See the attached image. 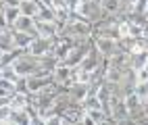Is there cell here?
Returning a JSON list of instances; mask_svg holds the SVG:
<instances>
[{
	"label": "cell",
	"instance_id": "cell-22",
	"mask_svg": "<svg viewBox=\"0 0 148 125\" xmlns=\"http://www.w3.org/2000/svg\"><path fill=\"white\" fill-rule=\"evenodd\" d=\"M11 115H13V107L11 104H4V107H0V121H11Z\"/></svg>",
	"mask_w": 148,
	"mask_h": 125
},
{
	"label": "cell",
	"instance_id": "cell-23",
	"mask_svg": "<svg viewBox=\"0 0 148 125\" xmlns=\"http://www.w3.org/2000/svg\"><path fill=\"white\" fill-rule=\"evenodd\" d=\"M148 81V61L138 69V83H146Z\"/></svg>",
	"mask_w": 148,
	"mask_h": 125
},
{
	"label": "cell",
	"instance_id": "cell-20",
	"mask_svg": "<svg viewBox=\"0 0 148 125\" xmlns=\"http://www.w3.org/2000/svg\"><path fill=\"white\" fill-rule=\"evenodd\" d=\"M136 94L140 96L142 102H148V81L146 83H136Z\"/></svg>",
	"mask_w": 148,
	"mask_h": 125
},
{
	"label": "cell",
	"instance_id": "cell-21",
	"mask_svg": "<svg viewBox=\"0 0 148 125\" xmlns=\"http://www.w3.org/2000/svg\"><path fill=\"white\" fill-rule=\"evenodd\" d=\"M15 92H19V94H29V90H27V77H19V79L15 81Z\"/></svg>",
	"mask_w": 148,
	"mask_h": 125
},
{
	"label": "cell",
	"instance_id": "cell-24",
	"mask_svg": "<svg viewBox=\"0 0 148 125\" xmlns=\"http://www.w3.org/2000/svg\"><path fill=\"white\" fill-rule=\"evenodd\" d=\"M8 27H11V25H8L6 17H4V8H2V11H0V31H2V29H8Z\"/></svg>",
	"mask_w": 148,
	"mask_h": 125
},
{
	"label": "cell",
	"instance_id": "cell-14",
	"mask_svg": "<svg viewBox=\"0 0 148 125\" xmlns=\"http://www.w3.org/2000/svg\"><path fill=\"white\" fill-rule=\"evenodd\" d=\"M40 6H42V0H27V2H21V15L25 17H36L38 11H40Z\"/></svg>",
	"mask_w": 148,
	"mask_h": 125
},
{
	"label": "cell",
	"instance_id": "cell-27",
	"mask_svg": "<svg viewBox=\"0 0 148 125\" xmlns=\"http://www.w3.org/2000/svg\"><path fill=\"white\" fill-rule=\"evenodd\" d=\"M125 2H130V4H132V6H134V4H136V2H138V0H125Z\"/></svg>",
	"mask_w": 148,
	"mask_h": 125
},
{
	"label": "cell",
	"instance_id": "cell-5",
	"mask_svg": "<svg viewBox=\"0 0 148 125\" xmlns=\"http://www.w3.org/2000/svg\"><path fill=\"white\" fill-rule=\"evenodd\" d=\"M61 115H63L67 121H71L73 125H79V123H82V117L86 115V109H84L82 102H71Z\"/></svg>",
	"mask_w": 148,
	"mask_h": 125
},
{
	"label": "cell",
	"instance_id": "cell-17",
	"mask_svg": "<svg viewBox=\"0 0 148 125\" xmlns=\"http://www.w3.org/2000/svg\"><path fill=\"white\" fill-rule=\"evenodd\" d=\"M4 17H6L8 25L13 27V23L21 17V8H19V6H4Z\"/></svg>",
	"mask_w": 148,
	"mask_h": 125
},
{
	"label": "cell",
	"instance_id": "cell-7",
	"mask_svg": "<svg viewBox=\"0 0 148 125\" xmlns=\"http://www.w3.org/2000/svg\"><path fill=\"white\" fill-rule=\"evenodd\" d=\"M77 73V67H69L67 63H58L56 69L52 71V77H54V83H65L69 77H73V75Z\"/></svg>",
	"mask_w": 148,
	"mask_h": 125
},
{
	"label": "cell",
	"instance_id": "cell-16",
	"mask_svg": "<svg viewBox=\"0 0 148 125\" xmlns=\"http://www.w3.org/2000/svg\"><path fill=\"white\" fill-rule=\"evenodd\" d=\"M82 104H84V109H86V111H102V107H104L102 100L98 98L96 94H88V98H86Z\"/></svg>",
	"mask_w": 148,
	"mask_h": 125
},
{
	"label": "cell",
	"instance_id": "cell-2",
	"mask_svg": "<svg viewBox=\"0 0 148 125\" xmlns=\"http://www.w3.org/2000/svg\"><path fill=\"white\" fill-rule=\"evenodd\" d=\"M77 17L84 19V21H90L92 25L98 23L100 19H104V11H102V6H100V0H84L82 6H79Z\"/></svg>",
	"mask_w": 148,
	"mask_h": 125
},
{
	"label": "cell",
	"instance_id": "cell-1",
	"mask_svg": "<svg viewBox=\"0 0 148 125\" xmlns=\"http://www.w3.org/2000/svg\"><path fill=\"white\" fill-rule=\"evenodd\" d=\"M13 67H15V71H17L19 77H32L34 73H38V71L42 69L40 56H34V54H27V52H25Z\"/></svg>",
	"mask_w": 148,
	"mask_h": 125
},
{
	"label": "cell",
	"instance_id": "cell-12",
	"mask_svg": "<svg viewBox=\"0 0 148 125\" xmlns=\"http://www.w3.org/2000/svg\"><path fill=\"white\" fill-rule=\"evenodd\" d=\"M29 94H19V92H15L13 96H11V107L15 109V111H27L29 109Z\"/></svg>",
	"mask_w": 148,
	"mask_h": 125
},
{
	"label": "cell",
	"instance_id": "cell-9",
	"mask_svg": "<svg viewBox=\"0 0 148 125\" xmlns=\"http://www.w3.org/2000/svg\"><path fill=\"white\" fill-rule=\"evenodd\" d=\"M13 29H15V31H23V33L38 36V31H36V19H34V17H25V15H21V17H19L17 21L13 23Z\"/></svg>",
	"mask_w": 148,
	"mask_h": 125
},
{
	"label": "cell",
	"instance_id": "cell-11",
	"mask_svg": "<svg viewBox=\"0 0 148 125\" xmlns=\"http://www.w3.org/2000/svg\"><path fill=\"white\" fill-rule=\"evenodd\" d=\"M69 94H71L73 102H84L88 98V94H90V83H75L69 90Z\"/></svg>",
	"mask_w": 148,
	"mask_h": 125
},
{
	"label": "cell",
	"instance_id": "cell-18",
	"mask_svg": "<svg viewBox=\"0 0 148 125\" xmlns=\"http://www.w3.org/2000/svg\"><path fill=\"white\" fill-rule=\"evenodd\" d=\"M36 19H42V21H56V15H54V11L50 6L42 4L40 11H38V15H36Z\"/></svg>",
	"mask_w": 148,
	"mask_h": 125
},
{
	"label": "cell",
	"instance_id": "cell-6",
	"mask_svg": "<svg viewBox=\"0 0 148 125\" xmlns=\"http://www.w3.org/2000/svg\"><path fill=\"white\" fill-rule=\"evenodd\" d=\"M36 31H38V36L50 38V40H56V38H58V29H56L54 21H42V19H36Z\"/></svg>",
	"mask_w": 148,
	"mask_h": 125
},
{
	"label": "cell",
	"instance_id": "cell-10",
	"mask_svg": "<svg viewBox=\"0 0 148 125\" xmlns=\"http://www.w3.org/2000/svg\"><path fill=\"white\" fill-rule=\"evenodd\" d=\"M13 48H15V31H13V27H8V29L0 31V50L8 52Z\"/></svg>",
	"mask_w": 148,
	"mask_h": 125
},
{
	"label": "cell",
	"instance_id": "cell-15",
	"mask_svg": "<svg viewBox=\"0 0 148 125\" xmlns=\"http://www.w3.org/2000/svg\"><path fill=\"white\" fill-rule=\"evenodd\" d=\"M15 31V29H13ZM34 38L32 33H23V31H15V48H23V50H27V46L34 42Z\"/></svg>",
	"mask_w": 148,
	"mask_h": 125
},
{
	"label": "cell",
	"instance_id": "cell-25",
	"mask_svg": "<svg viewBox=\"0 0 148 125\" xmlns=\"http://www.w3.org/2000/svg\"><path fill=\"white\" fill-rule=\"evenodd\" d=\"M82 125H98V123H96V121H94V119H92L88 113H86L84 117H82Z\"/></svg>",
	"mask_w": 148,
	"mask_h": 125
},
{
	"label": "cell",
	"instance_id": "cell-26",
	"mask_svg": "<svg viewBox=\"0 0 148 125\" xmlns=\"http://www.w3.org/2000/svg\"><path fill=\"white\" fill-rule=\"evenodd\" d=\"M42 4H46V6L52 8V6H54V0H42Z\"/></svg>",
	"mask_w": 148,
	"mask_h": 125
},
{
	"label": "cell",
	"instance_id": "cell-13",
	"mask_svg": "<svg viewBox=\"0 0 148 125\" xmlns=\"http://www.w3.org/2000/svg\"><path fill=\"white\" fill-rule=\"evenodd\" d=\"M32 113L29 111H15L13 109V115H11V125H32Z\"/></svg>",
	"mask_w": 148,
	"mask_h": 125
},
{
	"label": "cell",
	"instance_id": "cell-29",
	"mask_svg": "<svg viewBox=\"0 0 148 125\" xmlns=\"http://www.w3.org/2000/svg\"><path fill=\"white\" fill-rule=\"evenodd\" d=\"M146 15H148V13H146Z\"/></svg>",
	"mask_w": 148,
	"mask_h": 125
},
{
	"label": "cell",
	"instance_id": "cell-19",
	"mask_svg": "<svg viewBox=\"0 0 148 125\" xmlns=\"http://www.w3.org/2000/svg\"><path fill=\"white\" fill-rule=\"evenodd\" d=\"M0 75H2V77H6V79H11V81H17V79H19V75H17V71H15L13 65L2 67V69H0Z\"/></svg>",
	"mask_w": 148,
	"mask_h": 125
},
{
	"label": "cell",
	"instance_id": "cell-4",
	"mask_svg": "<svg viewBox=\"0 0 148 125\" xmlns=\"http://www.w3.org/2000/svg\"><path fill=\"white\" fill-rule=\"evenodd\" d=\"M54 42H56V40H50V38H44V36H36V38H34V42L27 46V54H34V56L50 54Z\"/></svg>",
	"mask_w": 148,
	"mask_h": 125
},
{
	"label": "cell",
	"instance_id": "cell-28",
	"mask_svg": "<svg viewBox=\"0 0 148 125\" xmlns=\"http://www.w3.org/2000/svg\"><path fill=\"white\" fill-rule=\"evenodd\" d=\"M21 2H27V0H21Z\"/></svg>",
	"mask_w": 148,
	"mask_h": 125
},
{
	"label": "cell",
	"instance_id": "cell-3",
	"mask_svg": "<svg viewBox=\"0 0 148 125\" xmlns=\"http://www.w3.org/2000/svg\"><path fill=\"white\" fill-rule=\"evenodd\" d=\"M92 40L98 52L102 54V59H111L115 52L121 50V40H115V38H92Z\"/></svg>",
	"mask_w": 148,
	"mask_h": 125
},
{
	"label": "cell",
	"instance_id": "cell-8",
	"mask_svg": "<svg viewBox=\"0 0 148 125\" xmlns=\"http://www.w3.org/2000/svg\"><path fill=\"white\" fill-rule=\"evenodd\" d=\"M102 63V54L98 52V48L92 44V48H90V52L86 54V59L82 61V65H79V69H84V71H92V69H96L98 65Z\"/></svg>",
	"mask_w": 148,
	"mask_h": 125
}]
</instances>
